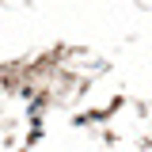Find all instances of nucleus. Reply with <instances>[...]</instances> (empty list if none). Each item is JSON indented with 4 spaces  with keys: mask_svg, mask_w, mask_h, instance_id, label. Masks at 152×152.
Instances as JSON below:
<instances>
[]
</instances>
